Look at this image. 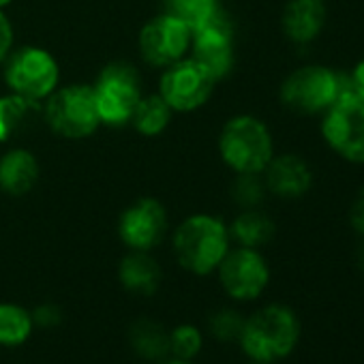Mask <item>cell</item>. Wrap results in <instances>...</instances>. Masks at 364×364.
Listing matches in <instances>:
<instances>
[{
  "label": "cell",
  "mask_w": 364,
  "mask_h": 364,
  "mask_svg": "<svg viewBox=\"0 0 364 364\" xmlns=\"http://www.w3.org/2000/svg\"><path fill=\"white\" fill-rule=\"evenodd\" d=\"M230 234H232V238L240 247L257 249V247L268 245L272 240V236H274V223L264 213L249 208V210H245L242 215L236 217V221L232 223Z\"/></svg>",
  "instance_id": "obj_20"
},
{
  "label": "cell",
  "mask_w": 364,
  "mask_h": 364,
  "mask_svg": "<svg viewBox=\"0 0 364 364\" xmlns=\"http://www.w3.org/2000/svg\"><path fill=\"white\" fill-rule=\"evenodd\" d=\"M193 60L215 80H223L234 69V22L219 7L202 26L191 33Z\"/></svg>",
  "instance_id": "obj_8"
},
{
  "label": "cell",
  "mask_w": 364,
  "mask_h": 364,
  "mask_svg": "<svg viewBox=\"0 0 364 364\" xmlns=\"http://www.w3.org/2000/svg\"><path fill=\"white\" fill-rule=\"evenodd\" d=\"M360 268L364 270V247H362V251H360Z\"/></svg>",
  "instance_id": "obj_33"
},
{
  "label": "cell",
  "mask_w": 364,
  "mask_h": 364,
  "mask_svg": "<svg viewBox=\"0 0 364 364\" xmlns=\"http://www.w3.org/2000/svg\"><path fill=\"white\" fill-rule=\"evenodd\" d=\"M230 251V230L213 215H193L173 232V253L187 272L206 277Z\"/></svg>",
  "instance_id": "obj_2"
},
{
  "label": "cell",
  "mask_w": 364,
  "mask_h": 364,
  "mask_svg": "<svg viewBox=\"0 0 364 364\" xmlns=\"http://www.w3.org/2000/svg\"><path fill=\"white\" fill-rule=\"evenodd\" d=\"M35 321L33 315L9 302H0V345L3 347H18L24 345L33 334Z\"/></svg>",
  "instance_id": "obj_22"
},
{
  "label": "cell",
  "mask_w": 364,
  "mask_h": 364,
  "mask_svg": "<svg viewBox=\"0 0 364 364\" xmlns=\"http://www.w3.org/2000/svg\"><path fill=\"white\" fill-rule=\"evenodd\" d=\"M242 326L245 317L234 309H219L208 317V330L221 343H238Z\"/></svg>",
  "instance_id": "obj_25"
},
{
  "label": "cell",
  "mask_w": 364,
  "mask_h": 364,
  "mask_svg": "<svg viewBox=\"0 0 364 364\" xmlns=\"http://www.w3.org/2000/svg\"><path fill=\"white\" fill-rule=\"evenodd\" d=\"M251 364H266V362H253V360H251Z\"/></svg>",
  "instance_id": "obj_34"
},
{
  "label": "cell",
  "mask_w": 364,
  "mask_h": 364,
  "mask_svg": "<svg viewBox=\"0 0 364 364\" xmlns=\"http://www.w3.org/2000/svg\"><path fill=\"white\" fill-rule=\"evenodd\" d=\"M234 200L245 206V208H253L264 200L266 193V182L259 178V173H238L236 182H234Z\"/></svg>",
  "instance_id": "obj_26"
},
{
  "label": "cell",
  "mask_w": 364,
  "mask_h": 364,
  "mask_svg": "<svg viewBox=\"0 0 364 364\" xmlns=\"http://www.w3.org/2000/svg\"><path fill=\"white\" fill-rule=\"evenodd\" d=\"M349 75H351V84H353L355 95L364 99V58L349 71Z\"/></svg>",
  "instance_id": "obj_30"
},
{
  "label": "cell",
  "mask_w": 364,
  "mask_h": 364,
  "mask_svg": "<svg viewBox=\"0 0 364 364\" xmlns=\"http://www.w3.org/2000/svg\"><path fill=\"white\" fill-rule=\"evenodd\" d=\"M43 120L52 131L67 139H82L92 135L101 124L92 86L73 84L54 90L43 107Z\"/></svg>",
  "instance_id": "obj_4"
},
{
  "label": "cell",
  "mask_w": 364,
  "mask_h": 364,
  "mask_svg": "<svg viewBox=\"0 0 364 364\" xmlns=\"http://www.w3.org/2000/svg\"><path fill=\"white\" fill-rule=\"evenodd\" d=\"M39 180V163L31 150L16 148L0 159V189L9 196H26Z\"/></svg>",
  "instance_id": "obj_17"
},
{
  "label": "cell",
  "mask_w": 364,
  "mask_h": 364,
  "mask_svg": "<svg viewBox=\"0 0 364 364\" xmlns=\"http://www.w3.org/2000/svg\"><path fill=\"white\" fill-rule=\"evenodd\" d=\"M14 3V0H0V9H5L7 5H11Z\"/></svg>",
  "instance_id": "obj_32"
},
{
  "label": "cell",
  "mask_w": 364,
  "mask_h": 364,
  "mask_svg": "<svg viewBox=\"0 0 364 364\" xmlns=\"http://www.w3.org/2000/svg\"><path fill=\"white\" fill-rule=\"evenodd\" d=\"M122 287L137 296H152L161 283V266L148 255V251H131L118 268Z\"/></svg>",
  "instance_id": "obj_18"
},
{
  "label": "cell",
  "mask_w": 364,
  "mask_h": 364,
  "mask_svg": "<svg viewBox=\"0 0 364 364\" xmlns=\"http://www.w3.org/2000/svg\"><path fill=\"white\" fill-rule=\"evenodd\" d=\"M300 338V321L296 313L283 304H268L245 317L240 347L253 362L272 364L287 358Z\"/></svg>",
  "instance_id": "obj_1"
},
{
  "label": "cell",
  "mask_w": 364,
  "mask_h": 364,
  "mask_svg": "<svg viewBox=\"0 0 364 364\" xmlns=\"http://www.w3.org/2000/svg\"><path fill=\"white\" fill-rule=\"evenodd\" d=\"M31 315H33L35 326H41V328H54V326H58L63 321V311L54 302L39 304Z\"/></svg>",
  "instance_id": "obj_27"
},
{
  "label": "cell",
  "mask_w": 364,
  "mask_h": 364,
  "mask_svg": "<svg viewBox=\"0 0 364 364\" xmlns=\"http://www.w3.org/2000/svg\"><path fill=\"white\" fill-rule=\"evenodd\" d=\"M167 232V213L161 202L152 198L137 200L131 204L118 223L120 240L131 251H150L156 247Z\"/></svg>",
  "instance_id": "obj_13"
},
{
  "label": "cell",
  "mask_w": 364,
  "mask_h": 364,
  "mask_svg": "<svg viewBox=\"0 0 364 364\" xmlns=\"http://www.w3.org/2000/svg\"><path fill=\"white\" fill-rule=\"evenodd\" d=\"M215 84L217 82L193 58H182L165 67L159 82V95L171 112H196L210 99Z\"/></svg>",
  "instance_id": "obj_10"
},
{
  "label": "cell",
  "mask_w": 364,
  "mask_h": 364,
  "mask_svg": "<svg viewBox=\"0 0 364 364\" xmlns=\"http://www.w3.org/2000/svg\"><path fill=\"white\" fill-rule=\"evenodd\" d=\"M129 343L131 349L150 362H161L169 353V332L148 317H141L131 323L129 328Z\"/></svg>",
  "instance_id": "obj_19"
},
{
  "label": "cell",
  "mask_w": 364,
  "mask_h": 364,
  "mask_svg": "<svg viewBox=\"0 0 364 364\" xmlns=\"http://www.w3.org/2000/svg\"><path fill=\"white\" fill-rule=\"evenodd\" d=\"M349 219H351V225H353V230L358 232V234H362L364 236V189L358 193V198L353 200V206H351V215H349Z\"/></svg>",
  "instance_id": "obj_29"
},
{
  "label": "cell",
  "mask_w": 364,
  "mask_h": 364,
  "mask_svg": "<svg viewBox=\"0 0 364 364\" xmlns=\"http://www.w3.org/2000/svg\"><path fill=\"white\" fill-rule=\"evenodd\" d=\"M219 9L217 0H163L165 16L187 24L191 33Z\"/></svg>",
  "instance_id": "obj_23"
},
{
  "label": "cell",
  "mask_w": 364,
  "mask_h": 364,
  "mask_svg": "<svg viewBox=\"0 0 364 364\" xmlns=\"http://www.w3.org/2000/svg\"><path fill=\"white\" fill-rule=\"evenodd\" d=\"M204 347V334L191 323H180L169 332V353L180 360H193Z\"/></svg>",
  "instance_id": "obj_24"
},
{
  "label": "cell",
  "mask_w": 364,
  "mask_h": 364,
  "mask_svg": "<svg viewBox=\"0 0 364 364\" xmlns=\"http://www.w3.org/2000/svg\"><path fill=\"white\" fill-rule=\"evenodd\" d=\"M219 152L236 173H264L274 156L272 135L259 118L236 116L221 131Z\"/></svg>",
  "instance_id": "obj_3"
},
{
  "label": "cell",
  "mask_w": 364,
  "mask_h": 364,
  "mask_svg": "<svg viewBox=\"0 0 364 364\" xmlns=\"http://www.w3.org/2000/svg\"><path fill=\"white\" fill-rule=\"evenodd\" d=\"M328 9L323 0H289L283 9V33L289 41L304 46L319 37L326 26Z\"/></svg>",
  "instance_id": "obj_15"
},
{
  "label": "cell",
  "mask_w": 364,
  "mask_h": 364,
  "mask_svg": "<svg viewBox=\"0 0 364 364\" xmlns=\"http://www.w3.org/2000/svg\"><path fill=\"white\" fill-rule=\"evenodd\" d=\"M14 48V26L9 18L0 9V63H3Z\"/></svg>",
  "instance_id": "obj_28"
},
{
  "label": "cell",
  "mask_w": 364,
  "mask_h": 364,
  "mask_svg": "<svg viewBox=\"0 0 364 364\" xmlns=\"http://www.w3.org/2000/svg\"><path fill=\"white\" fill-rule=\"evenodd\" d=\"M58 63L43 48H22L18 50L5 69V82L11 92L41 101L48 99L58 86Z\"/></svg>",
  "instance_id": "obj_9"
},
{
  "label": "cell",
  "mask_w": 364,
  "mask_h": 364,
  "mask_svg": "<svg viewBox=\"0 0 364 364\" xmlns=\"http://www.w3.org/2000/svg\"><path fill=\"white\" fill-rule=\"evenodd\" d=\"M338 97L336 71L321 65L296 69L281 84V101L296 114H323Z\"/></svg>",
  "instance_id": "obj_7"
},
{
  "label": "cell",
  "mask_w": 364,
  "mask_h": 364,
  "mask_svg": "<svg viewBox=\"0 0 364 364\" xmlns=\"http://www.w3.org/2000/svg\"><path fill=\"white\" fill-rule=\"evenodd\" d=\"M159 364H191V360H180V358H163Z\"/></svg>",
  "instance_id": "obj_31"
},
{
  "label": "cell",
  "mask_w": 364,
  "mask_h": 364,
  "mask_svg": "<svg viewBox=\"0 0 364 364\" xmlns=\"http://www.w3.org/2000/svg\"><path fill=\"white\" fill-rule=\"evenodd\" d=\"M169 120H171V107L165 103V99L161 95L141 97L131 116L133 127L146 137H154V135L163 133L167 129Z\"/></svg>",
  "instance_id": "obj_21"
},
{
  "label": "cell",
  "mask_w": 364,
  "mask_h": 364,
  "mask_svg": "<svg viewBox=\"0 0 364 364\" xmlns=\"http://www.w3.org/2000/svg\"><path fill=\"white\" fill-rule=\"evenodd\" d=\"M264 171H266V178H264L266 189L283 200L302 198L313 185L311 167L298 154L272 156V161L268 163Z\"/></svg>",
  "instance_id": "obj_14"
},
{
  "label": "cell",
  "mask_w": 364,
  "mask_h": 364,
  "mask_svg": "<svg viewBox=\"0 0 364 364\" xmlns=\"http://www.w3.org/2000/svg\"><path fill=\"white\" fill-rule=\"evenodd\" d=\"M101 124L120 127L131 122V116L141 99L139 90V75L127 63H112L107 65L97 84L92 86Z\"/></svg>",
  "instance_id": "obj_6"
},
{
  "label": "cell",
  "mask_w": 364,
  "mask_h": 364,
  "mask_svg": "<svg viewBox=\"0 0 364 364\" xmlns=\"http://www.w3.org/2000/svg\"><path fill=\"white\" fill-rule=\"evenodd\" d=\"M321 137L345 161L364 163V99L347 95L336 99L321 118Z\"/></svg>",
  "instance_id": "obj_5"
},
{
  "label": "cell",
  "mask_w": 364,
  "mask_h": 364,
  "mask_svg": "<svg viewBox=\"0 0 364 364\" xmlns=\"http://www.w3.org/2000/svg\"><path fill=\"white\" fill-rule=\"evenodd\" d=\"M217 272L225 294L240 302L259 298L270 281V268L266 259L259 255L257 249L249 247L228 251Z\"/></svg>",
  "instance_id": "obj_11"
},
{
  "label": "cell",
  "mask_w": 364,
  "mask_h": 364,
  "mask_svg": "<svg viewBox=\"0 0 364 364\" xmlns=\"http://www.w3.org/2000/svg\"><path fill=\"white\" fill-rule=\"evenodd\" d=\"M41 118L43 107L39 101L16 92L0 97V141H11L28 133Z\"/></svg>",
  "instance_id": "obj_16"
},
{
  "label": "cell",
  "mask_w": 364,
  "mask_h": 364,
  "mask_svg": "<svg viewBox=\"0 0 364 364\" xmlns=\"http://www.w3.org/2000/svg\"><path fill=\"white\" fill-rule=\"evenodd\" d=\"M191 48V28L169 16L150 20L139 33V52L152 67H169L185 58Z\"/></svg>",
  "instance_id": "obj_12"
}]
</instances>
